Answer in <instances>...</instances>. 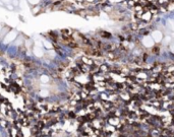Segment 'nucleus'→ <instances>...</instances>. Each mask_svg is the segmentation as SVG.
I'll use <instances>...</instances> for the list:
<instances>
[{
  "label": "nucleus",
  "instance_id": "nucleus-1",
  "mask_svg": "<svg viewBox=\"0 0 174 137\" xmlns=\"http://www.w3.org/2000/svg\"><path fill=\"white\" fill-rule=\"evenodd\" d=\"M31 90L40 101H52L62 97L63 88L57 83V79L51 78L49 75H38L33 77Z\"/></svg>",
  "mask_w": 174,
  "mask_h": 137
},
{
  "label": "nucleus",
  "instance_id": "nucleus-2",
  "mask_svg": "<svg viewBox=\"0 0 174 137\" xmlns=\"http://www.w3.org/2000/svg\"><path fill=\"white\" fill-rule=\"evenodd\" d=\"M0 137H9L8 132L1 124H0Z\"/></svg>",
  "mask_w": 174,
  "mask_h": 137
}]
</instances>
